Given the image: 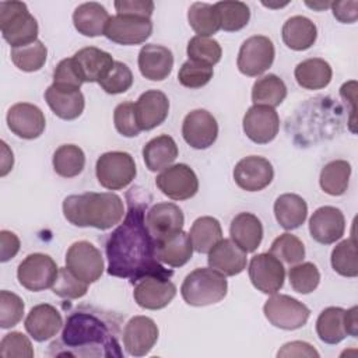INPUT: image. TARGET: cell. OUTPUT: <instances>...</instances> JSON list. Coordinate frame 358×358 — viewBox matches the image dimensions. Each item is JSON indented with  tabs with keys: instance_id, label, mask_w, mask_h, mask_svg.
<instances>
[{
	"instance_id": "obj_1",
	"label": "cell",
	"mask_w": 358,
	"mask_h": 358,
	"mask_svg": "<svg viewBox=\"0 0 358 358\" xmlns=\"http://www.w3.org/2000/svg\"><path fill=\"white\" fill-rule=\"evenodd\" d=\"M148 201L134 189L127 193V213L123 222L109 235L105 250L108 259V274L127 278L131 284L145 275L171 278L168 270L157 259L155 239L145 225Z\"/></svg>"
},
{
	"instance_id": "obj_2",
	"label": "cell",
	"mask_w": 358,
	"mask_h": 358,
	"mask_svg": "<svg viewBox=\"0 0 358 358\" xmlns=\"http://www.w3.org/2000/svg\"><path fill=\"white\" fill-rule=\"evenodd\" d=\"M119 319L112 312L81 306L71 312L59 340L53 341L50 355L67 357H122Z\"/></svg>"
},
{
	"instance_id": "obj_3",
	"label": "cell",
	"mask_w": 358,
	"mask_h": 358,
	"mask_svg": "<svg viewBox=\"0 0 358 358\" xmlns=\"http://www.w3.org/2000/svg\"><path fill=\"white\" fill-rule=\"evenodd\" d=\"M64 218L76 227H92L101 231L119 224L124 215L120 196L112 192H87L63 200Z\"/></svg>"
},
{
	"instance_id": "obj_4",
	"label": "cell",
	"mask_w": 358,
	"mask_h": 358,
	"mask_svg": "<svg viewBox=\"0 0 358 358\" xmlns=\"http://www.w3.org/2000/svg\"><path fill=\"white\" fill-rule=\"evenodd\" d=\"M228 291L224 274L211 267H200L189 273L182 285L180 295L190 306H207L222 301Z\"/></svg>"
},
{
	"instance_id": "obj_5",
	"label": "cell",
	"mask_w": 358,
	"mask_h": 358,
	"mask_svg": "<svg viewBox=\"0 0 358 358\" xmlns=\"http://www.w3.org/2000/svg\"><path fill=\"white\" fill-rule=\"evenodd\" d=\"M0 31L4 41L14 49L38 41V22L22 1L0 3Z\"/></svg>"
},
{
	"instance_id": "obj_6",
	"label": "cell",
	"mask_w": 358,
	"mask_h": 358,
	"mask_svg": "<svg viewBox=\"0 0 358 358\" xmlns=\"http://www.w3.org/2000/svg\"><path fill=\"white\" fill-rule=\"evenodd\" d=\"M137 169L133 157L124 151L102 154L95 164V175L99 185L108 190L127 187L136 178Z\"/></svg>"
},
{
	"instance_id": "obj_7",
	"label": "cell",
	"mask_w": 358,
	"mask_h": 358,
	"mask_svg": "<svg viewBox=\"0 0 358 358\" xmlns=\"http://www.w3.org/2000/svg\"><path fill=\"white\" fill-rule=\"evenodd\" d=\"M263 313L274 327L296 330L306 324L310 310L305 303L289 295L273 294V296L266 301Z\"/></svg>"
},
{
	"instance_id": "obj_8",
	"label": "cell",
	"mask_w": 358,
	"mask_h": 358,
	"mask_svg": "<svg viewBox=\"0 0 358 358\" xmlns=\"http://www.w3.org/2000/svg\"><path fill=\"white\" fill-rule=\"evenodd\" d=\"M57 274L59 267L56 262L45 253L28 255L17 268L18 282L32 292L52 288Z\"/></svg>"
},
{
	"instance_id": "obj_9",
	"label": "cell",
	"mask_w": 358,
	"mask_h": 358,
	"mask_svg": "<svg viewBox=\"0 0 358 358\" xmlns=\"http://www.w3.org/2000/svg\"><path fill=\"white\" fill-rule=\"evenodd\" d=\"M275 56V49L268 36L253 35L248 38L239 49L236 66L248 77H257L267 71Z\"/></svg>"
},
{
	"instance_id": "obj_10",
	"label": "cell",
	"mask_w": 358,
	"mask_h": 358,
	"mask_svg": "<svg viewBox=\"0 0 358 358\" xmlns=\"http://www.w3.org/2000/svg\"><path fill=\"white\" fill-rule=\"evenodd\" d=\"M66 267L85 284L98 281L103 273V257L88 241L74 242L66 253Z\"/></svg>"
},
{
	"instance_id": "obj_11",
	"label": "cell",
	"mask_w": 358,
	"mask_h": 358,
	"mask_svg": "<svg viewBox=\"0 0 358 358\" xmlns=\"http://www.w3.org/2000/svg\"><path fill=\"white\" fill-rule=\"evenodd\" d=\"M248 273L253 287L263 294H277L284 285V264L270 252L253 256L250 259Z\"/></svg>"
},
{
	"instance_id": "obj_12",
	"label": "cell",
	"mask_w": 358,
	"mask_h": 358,
	"mask_svg": "<svg viewBox=\"0 0 358 358\" xmlns=\"http://www.w3.org/2000/svg\"><path fill=\"white\" fill-rule=\"evenodd\" d=\"M152 34L151 18L136 15H112L108 20L103 35L119 45H140L144 43Z\"/></svg>"
},
{
	"instance_id": "obj_13",
	"label": "cell",
	"mask_w": 358,
	"mask_h": 358,
	"mask_svg": "<svg viewBox=\"0 0 358 358\" xmlns=\"http://www.w3.org/2000/svg\"><path fill=\"white\" fill-rule=\"evenodd\" d=\"M157 187L172 200L192 199L199 190V179L194 171L186 164H175L155 178Z\"/></svg>"
},
{
	"instance_id": "obj_14",
	"label": "cell",
	"mask_w": 358,
	"mask_h": 358,
	"mask_svg": "<svg viewBox=\"0 0 358 358\" xmlns=\"http://www.w3.org/2000/svg\"><path fill=\"white\" fill-rule=\"evenodd\" d=\"M133 289L136 303L148 310H158L168 306L176 295V285L171 278L145 275L137 280Z\"/></svg>"
},
{
	"instance_id": "obj_15",
	"label": "cell",
	"mask_w": 358,
	"mask_h": 358,
	"mask_svg": "<svg viewBox=\"0 0 358 358\" xmlns=\"http://www.w3.org/2000/svg\"><path fill=\"white\" fill-rule=\"evenodd\" d=\"M242 127L246 137L253 143L268 144L278 134L280 117L271 106L253 105L246 110Z\"/></svg>"
},
{
	"instance_id": "obj_16",
	"label": "cell",
	"mask_w": 358,
	"mask_h": 358,
	"mask_svg": "<svg viewBox=\"0 0 358 358\" xmlns=\"http://www.w3.org/2000/svg\"><path fill=\"white\" fill-rule=\"evenodd\" d=\"M182 136L192 148L206 150L218 137V123L208 110L194 109L183 119Z\"/></svg>"
},
{
	"instance_id": "obj_17",
	"label": "cell",
	"mask_w": 358,
	"mask_h": 358,
	"mask_svg": "<svg viewBox=\"0 0 358 358\" xmlns=\"http://www.w3.org/2000/svg\"><path fill=\"white\" fill-rule=\"evenodd\" d=\"M159 336L157 323L148 316L131 317L123 329V345L129 355L144 357L155 345Z\"/></svg>"
},
{
	"instance_id": "obj_18",
	"label": "cell",
	"mask_w": 358,
	"mask_h": 358,
	"mask_svg": "<svg viewBox=\"0 0 358 358\" xmlns=\"http://www.w3.org/2000/svg\"><path fill=\"white\" fill-rule=\"evenodd\" d=\"M274 178V169L268 159L259 155L242 158L234 168L235 183L246 192H260L266 189Z\"/></svg>"
},
{
	"instance_id": "obj_19",
	"label": "cell",
	"mask_w": 358,
	"mask_h": 358,
	"mask_svg": "<svg viewBox=\"0 0 358 358\" xmlns=\"http://www.w3.org/2000/svg\"><path fill=\"white\" fill-rule=\"evenodd\" d=\"M7 126L17 137L24 140L38 138L46 126V119L41 108L28 102L13 105L6 116Z\"/></svg>"
},
{
	"instance_id": "obj_20",
	"label": "cell",
	"mask_w": 358,
	"mask_h": 358,
	"mask_svg": "<svg viewBox=\"0 0 358 358\" xmlns=\"http://www.w3.org/2000/svg\"><path fill=\"white\" fill-rule=\"evenodd\" d=\"M345 231V218L340 208L333 206L319 207L309 218L310 236L322 243L331 245L343 238Z\"/></svg>"
},
{
	"instance_id": "obj_21",
	"label": "cell",
	"mask_w": 358,
	"mask_h": 358,
	"mask_svg": "<svg viewBox=\"0 0 358 358\" xmlns=\"http://www.w3.org/2000/svg\"><path fill=\"white\" fill-rule=\"evenodd\" d=\"M183 224V211L173 203H157L145 213V225L155 241L182 231Z\"/></svg>"
},
{
	"instance_id": "obj_22",
	"label": "cell",
	"mask_w": 358,
	"mask_h": 358,
	"mask_svg": "<svg viewBox=\"0 0 358 358\" xmlns=\"http://www.w3.org/2000/svg\"><path fill=\"white\" fill-rule=\"evenodd\" d=\"M134 112L141 130H152L162 124L169 113V99L158 90L143 92L134 103Z\"/></svg>"
},
{
	"instance_id": "obj_23",
	"label": "cell",
	"mask_w": 358,
	"mask_h": 358,
	"mask_svg": "<svg viewBox=\"0 0 358 358\" xmlns=\"http://www.w3.org/2000/svg\"><path fill=\"white\" fill-rule=\"evenodd\" d=\"M24 326L27 333L35 341L42 343L55 337L60 331L63 326V319L60 312L53 305L39 303L29 310L25 317Z\"/></svg>"
},
{
	"instance_id": "obj_24",
	"label": "cell",
	"mask_w": 358,
	"mask_h": 358,
	"mask_svg": "<svg viewBox=\"0 0 358 358\" xmlns=\"http://www.w3.org/2000/svg\"><path fill=\"white\" fill-rule=\"evenodd\" d=\"M137 63L143 77L151 81H162L172 73L173 55L166 46L147 43L140 49Z\"/></svg>"
},
{
	"instance_id": "obj_25",
	"label": "cell",
	"mask_w": 358,
	"mask_h": 358,
	"mask_svg": "<svg viewBox=\"0 0 358 358\" xmlns=\"http://www.w3.org/2000/svg\"><path fill=\"white\" fill-rule=\"evenodd\" d=\"M73 60L84 83L102 81L115 64V60L110 53L95 46H87L80 49L74 53Z\"/></svg>"
},
{
	"instance_id": "obj_26",
	"label": "cell",
	"mask_w": 358,
	"mask_h": 358,
	"mask_svg": "<svg viewBox=\"0 0 358 358\" xmlns=\"http://www.w3.org/2000/svg\"><path fill=\"white\" fill-rule=\"evenodd\" d=\"M248 253L242 250L232 239H221L208 252V266L225 277H232L246 268Z\"/></svg>"
},
{
	"instance_id": "obj_27",
	"label": "cell",
	"mask_w": 358,
	"mask_h": 358,
	"mask_svg": "<svg viewBox=\"0 0 358 358\" xmlns=\"http://www.w3.org/2000/svg\"><path fill=\"white\" fill-rule=\"evenodd\" d=\"M193 245L183 229L155 241L157 259L169 267H182L193 256Z\"/></svg>"
},
{
	"instance_id": "obj_28",
	"label": "cell",
	"mask_w": 358,
	"mask_h": 358,
	"mask_svg": "<svg viewBox=\"0 0 358 358\" xmlns=\"http://www.w3.org/2000/svg\"><path fill=\"white\" fill-rule=\"evenodd\" d=\"M231 239L246 253L255 252L263 239L262 221L252 213H239L231 221Z\"/></svg>"
},
{
	"instance_id": "obj_29",
	"label": "cell",
	"mask_w": 358,
	"mask_h": 358,
	"mask_svg": "<svg viewBox=\"0 0 358 358\" xmlns=\"http://www.w3.org/2000/svg\"><path fill=\"white\" fill-rule=\"evenodd\" d=\"M109 17L110 15L102 4L88 1L76 7L73 13V24L78 34L94 38L103 35Z\"/></svg>"
},
{
	"instance_id": "obj_30",
	"label": "cell",
	"mask_w": 358,
	"mask_h": 358,
	"mask_svg": "<svg viewBox=\"0 0 358 358\" xmlns=\"http://www.w3.org/2000/svg\"><path fill=\"white\" fill-rule=\"evenodd\" d=\"M284 43L296 52L312 48L317 38V28L312 20L303 15H294L288 18L281 29Z\"/></svg>"
},
{
	"instance_id": "obj_31",
	"label": "cell",
	"mask_w": 358,
	"mask_h": 358,
	"mask_svg": "<svg viewBox=\"0 0 358 358\" xmlns=\"http://www.w3.org/2000/svg\"><path fill=\"white\" fill-rule=\"evenodd\" d=\"M45 101L52 112L63 120H74L81 116L85 99L81 91H64L53 85L45 91Z\"/></svg>"
},
{
	"instance_id": "obj_32",
	"label": "cell",
	"mask_w": 358,
	"mask_h": 358,
	"mask_svg": "<svg viewBox=\"0 0 358 358\" xmlns=\"http://www.w3.org/2000/svg\"><path fill=\"white\" fill-rule=\"evenodd\" d=\"M178 145L168 134H161L151 138L143 148V159L151 172L164 171L171 166L178 157Z\"/></svg>"
},
{
	"instance_id": "obj_33",
	"label": "cell",
	"mask_w": 358,
	"mask_h": 358,
	"mask_svg": "<svg viewBox=\"0 0 358 358\" xmlns=\"http://www.w3.org/2000/svg\"><path fill=\"white\" fill-rule=\"evenodd\" d=\"M274 215L280 227L287 231H292L305 222L308 215V204L295 193H284L274 201Z\"/></svg>"
},
{
	"instance_id": "obj_34",
	"label": "cell",
	"mask_w": 358,
	"mask_h": 358,
	"mask_svg": "<svg viewBox=\"0 0 358 358\" xmlns=\"http://www.w3.org/2000/svg\"><path fill=\"white\" fill-rule=\"evenodd\" d=\"M294 76L302 88L313 91L322 90L330 84L333 70L324 59L310 57L296 64Z\"/></svg>"
},
{
	"instance_id": "obj_35",
	"label": "cell",
	"mask_w": 358,
	"mask_h": 358,
	"mask_svg": "<svg viewBox=\"0 0 358 358\" xmlns=\"http://www.w3.org/2000/svg\"><path fill=\"white\" fill-rule=\"evenodd\" d=\"M316 333L326 344H338L347 336L345 309L340 306H329L323 309L316 320Z\"/></svg>"
},
{
	"instance_id": "obj_36",
	"label": "cell",
	"mask_w": 358,
	"mask_h": 358,
	"mask_svg": "<svg viewBox=\"0 0 358 358\" xmlns=\"http://www.w3.org/2000/svg\"><path fill=\"white\" fill-rule=\"evenodd\" d=\"M189 238L197 253H208L222 239L221 224L217 218L210 215L199 217L192 224Z\"/></svg>"
},
{
	"instance_id": "obj_37",
	"label": "cell",
	"mask_w": 358,
	"mask_h": 358,
	"mask_svg": "<svg viewBox=\"0 0 358 358\" xmlns=\"http://www.w3.org/2000/svg\"><path fill=\"white\" fill-rule=\"evenodd\" d=\"M350 176V162L344 159H334L322 168L319 183L324 193L330 196H343L348 189Z\"/></svg>"
},
{
	"instance_id": "obj_38",
	"label": "cell",
	"mask_w": 358,
	"mask_h": 358,
	"mask_svg": "<svg viewBox=\"0 0 358 358\" xmlns=\"http://www.w3.org/2000/svg\"><path fill=\"white\" fill-rule=\"evenodd\" d=\"M287 96L285 83L275 74H267L257 78L252 87L253 105H266L275 108Z\"/></svg>"
},
{
	"instance_id": "obj_39",
	"label": "cell",
	"mask_w": 358,
	"mask_h": 358,
	"mask_svg": "<svg viewBox=\"0 0 358 358\" xmlns=\"http://www.w3.org/2000/svg\"><path fill=\"white\" fill-rule=\"evenodd\" d=\"M53 169L62 178H74L85 166V154L76 144H63L53 154Z\"/></svg>"
},
{
	"instance_id": "obj_40",
	"label": "cell",
	"mask_w": 358,
	"mask_h": 358,
	"mask_svg": "<svg viewBox=\"0 0 358 358\" xmlns=\"http://www.w3.org/2000/svg\"><path fill=\"white\" fill-rule=\"evenodd\" d=\"M187 21L197 36H211L221 29L218 14L213 4L196 1L189 7Z\"/></svg>"
},
{
	"instance_id": "obj_41",
	"label": "cell",
	"mask_w": 358,
	"mask_h": 358,
	"mask_svg": "<svg viewBox=\"0 0 358 358\" xmlns=\"http://www.w3.org/2000/svg\"><path fill=\"white\" fill-rule=\"evenodd\" d=\"M218 18L221 29L227 32H236L245 28L250 20V10L246 3L227 0L213 4Z\"/></svg>"
},
{
	"instance_id": "obj_42",
	"label": "cell",
	"mask_w": 358,
	"mask_h": 358,
	"mask_svg": "<svg viewBox=\"0 0 358 358\" xmlns=\"http://www.w3.org/2000/svg\"><path fill=\"white\" fill-rule=\"evenodd\" d=\"M330 262H331L333 270L340 275L350 277V278H354L358 275L355 235H351L350 239H344L334 246Z\"/></svg>"
},
{
	"instance_id": "obj_43",
	"label": "cell",
	"mask_w": 358,
	"mask_h": 358,
	"mask_svg": "<svg viewBox=\"0 0 358 358\" xmlns=\"http://www.w3.org/2000/svg\"><path fill=\"white\" fill-rule=\"evenodd\" d=\"M10 56H11L14 66L18 70L32 73V71L41 70L45 66L46 57H48V49L38 39L31 45L11 49Z\"/></svg>"
},
{
	"instance_id": "obj_44",
	"label": "cell",
	"mask_w": 358,
	"mask_h": 358,
	"mask_svg": "<svg viewBox=\"0 0 358 358\" xmlns=\"http://www.w3.org/2000/svg\"><path fill=\"white\" fill-rule=\"evenodd\" d=\"M190 62L206 64L213 67L221 60L222 49L221 45L208 36H193L186 48Z\"/></svg>"
},
{
	"instance_id": "obj_45",
	"label": "cell",
	"mask_w": 358,
	"mask_h": 358,
	"mask_svg": "<svg viewBox=\"0 0 358 358\" xmlns=\"http://www.w3.org/2000/svg\"><path fill=\"white\" fill-rule=\"evenodd\" d=\"M270 253L274 255L280 262L294 266L303 260L305 246L298 236L289 232H285L273 241Z\"/></svg>"
},
{
	"instance_id": "obj_46",
	"label": "cell",
	"mask_w": 358,
	"mask_h": 358,
	"mask_svg": "<svg viewBox=\"0 0 358 358\" xmlns=\"http://www.w3.org/2000/svg\"><path fill=\"white\" fill-rule=\"evenodd\" d=\"M288 280L291 288L298 294L313 292L320 282V273L316 264L310 262L296 263L288 270Z\"/></svg>"
},
{
	"instance_id": "obj_47",
	"label": "cell",
	"mask_w": 358,
	"mask_h": 358,
	"mask_svg": "<svg viewBox=\"0 0 358 358\" xmlns=\"http://www.w3.org/2000/svg\"><path fill=\"white\" fill-rule=\"evenodd\" d=\"M52 291L55 295L64 299H78L87 294L88 284L77 278L67 267H62L59 268V274Z\"/></svg>"
},
{
	"instance_id": "obj_48",
	"label": "cell",
	"mask_w": 358,
	"mask_h": 358,
	"mask_svg": "<svg viewBox=\"0 0 358 358\" xmlns=\"http://www.w3.org/2000/svg\"><path fill=\"white\" fill-rule=\"evenodd\" d=\"M84 84L83 77L73 60V57L63 59L57 63L53 71V87L64 91H80Z\"/></svg>"
},
{
	"instance_id": "obj_49",
	"label": "cell",
	"mask_w": 358,
	"mask_h": 358,
	"mask_svg": "<svg viewBox=\"0 0 358 358\" xmlns=\"http://www.w3.org/2000/svg\"><path fill=\"white\" fill-rule=\"evenodd\" d=\"M24 301L14 292L3 289L0 292V327L10 329L20 323L24 316Z\"/></svg>"
},
{
	"instance_id": "obj_50",
	"label": "cell",
	"mask_w": 358,
	"mask_h": 358,
	"mask_svg": "<svg viewBox=\"0 0 358 358\" xmlns=\"http://www.w3.org/2000/svg\"><path fill=\"white\" fill-rule=\"evenodd\" d=\"M133 73L123 62H116L109 74L98 84L106 94H123L133 85Z\"/></svg>"
},
{
	"instance_id": "obj_51",
	"label": "cell",
	"mask_w": 358,
	"mask_h": 358,
	"mask_svg": "<svg viewBox=\"0 0 358 358\" xmlns=\"http://www.w3.org/2000/svg\"><path fill=\"white\" fill-rule=\"evenodd\" d=\"M213 67L187 60L180 66L178 80L183 87L196 90L208 84L210 80L213 78Z\"/></svg>"
},
{
	"instance_id": "obj_52",
	"label": "cell",
	"mask_w": 358,
	"mask_h": 358,
	"mask_svg": "<svg viewBox=\"0 0 358 358\" xmlns=\"http://www.w3.org/2000/svg\"><path fill=\"white\" fill-rule=\"evenodd\" d=\"M0 355L3 358H32L31 340L21 331L7 333L0 343Z\"/></svg>"
},
{
	"instance_id": "obj_53",
	"label": "cell",
	"mask_w": 358,
	"mask_h": 358,
	"mask_svg": "<svg viewBox=\"0 0 358 358\" xmlns=\"http://www.w3.org/2000/svg\"><path fill=\"white\" fill-rule=\"evenodd\" d=\"M113 123L116 130L124 137H136L141 131L137 123L133 102H122L115 108Z\"/></svg>"
},
{
	"instance_id": "obj_54",
	"label": "cell",
	"mask_w": 358,
	"mask_h": 358,
	"mask_svg": "<svg viewBox=\"0 0 358 358\" xmlns=\"http://www.w3.org/2000/svg\"><path fill=\"white\" fill-rule=\"evenodd\" d=\"M113 6L120 15L150 18L154 11V3L151 0H117Z\"/></svg>"
},
{
	"instance_id": "obj_55",
	"label": "cell",
	"mask_w": 358,
	"mask_h": 358,
	"mask_svg": "<svg viewBox=\"0 0 358 358\" xmlns=\"http://www.w3.org/2000/svg\"><path fill=\"white\" fill-rule=\"evenodd\" d=\"M333 15L343 24H352L358 18V1H334L330 4Z\"/></svg>"
},
{
	"instance_id": "obj_56",
	"label": "cell",
	"mask_w": 358,
	"mask_h": 358,
	"mask_svg": "<svg viewBox=\"0 0 358 358\" xmlns=\"http://www.w3.org/2000/svg\"><path fill=\"white\" fill-rule=\"evenodd\" d=\"M20 239L18 236L7 229L0 231V262L6 263L13 259L20 250Z\"/></svg>"
},
{
	"instance_id": "obj_57",
	"label": "cell",
	"mask_w": 358,
	"mask_h": 358,
	"mask_svg": "<svg viewBox=\"0 0 358 358\" xmlns=\"http://www.w3.org/2000/svg\"><path fill=\"white\" fill-rule=\"evenodd\" d=\"M277 357H319V352L306 341H291L284 344Z\"/></svg>"
},
{
	"instance_id": "obj_58",
	"label": "cell",
	"mask_w": 358,
	"mask_h": 358,
	"mask_svg": "<svg viewBox=\"0 0 358 358\" xmlns=\"http://www.w3.org/2000/svg\"><path fill=\"white\" fill-rule=\"evenodd\" d=\"M1 168H0V176H6L14 165V157H13V151L8 148V145L1 141Z\"/></svg>"
},
{
	"instance_id": "obj_59",
	"label": "cell",
	"mask_w": 358,
	"mask_h": 358,
	"mask_svg": "<svg viewBox=\"0 0 358 358\" xmlns=\"http://www.w3.org/2000/svg\"><path fill=\"white\" fill-rule=\"evenodd\" d=\"M357 312H358L357 306H352L345 310V327H347L348 336H351V337H357V334H358Z\"/></svg>"
},
{
	"instance_id": "obj_60",
	"label": "cell",
	"mask_w": 358,
	"mask_h": 358,
	"mask_svg": "<svg viewBox=\"0 0 358 358\" xmlns=\"http://www.w3.org/2000/svg\"><path fill=\"white\" fill-rule=\"evenodd\" d=\"M330 4H331V3H327V1H313V3H308V1H306V6H308V7H310V8H313V10H317V11H322V10L327 8V7H330Z\"/></svg>"
}]
</instances>
